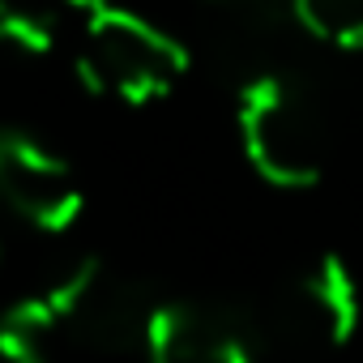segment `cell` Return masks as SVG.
<instances>
[{"label":"cell","instance_id":"8992f818","mask_svg":"<svg viewBox=\"0 0 363 363\" xmlns=\"http://www.w3.org/2000/svg\"><path fill=\"white\" fill-rule=\"evenodd\" d=\"M56 48V13L39 0H0V52L43 60Z\"/></svg>","mask_w":363,"mask_h":363},{"label":"cell","instance_id":"ba28073f","mask_svg":"<svg viewBox=\"0 0 363 363\" xmlns=\"http://www.w3.org/2000/svg\"><path fill=\"white\" fill-rule=\"evenodd\" d=\"M48 346H52V337L39 333L35 325H26L13 308L0 316V363H43Z\"/></svg>","mask_w":363,"mask_h":363},{"label":"cell","instance_id":"3957f363","mask_svg":"<svg viewBox=\"0 0 363 363\" xmlns=\"http://www.w3.org/2000/svg\"><path fill=\"white\" fill-rule=\"evenodd\" d=\"M86 210L73 167L39 137L0 128V218H18L35 231H69Z\"/></svg>","mask_w":363,"mask_h":363},{"label":"cell","instance_id":"6da1fadb","mask_svg":"<svg viewBox=\"0 0 363 363\" xmlns=\"http://www.w3.org/2000/svg\"><path fill=\"white\" fill-rule=\"evenodd\" d=\"M77 73L86 90L103 99H116L124 107H150L189 73V48L150 18L124 5H107L103 13L82 22Z\"/></svg>","mask_w":363,"mask_h":363},{"label":"cell","instance_id":"277c9868","mask_svg":"<svg viewBox=\"0 0 363 363\" xmlns=\"http://www.w3.org/2000/svg\"><path fill=\"white\" fill-rule=\"evenodd\" d=\"M282 320L299 342H312L325 350L346 346L363 320V299L350 265L342 257H320L312 269H303L286 295Z\"/></svg>","mask_w":363,"mask_h":363},{"label":"cell","instance_id":"30bf717a","mask_svg":"<svg viewBox=\"0 0 363 363\" xmlns=\"http://www.w3.org/2000/svg\"><path fill=\"white\" fill-rule=\"evenodd\" d=\"M0 261H5V235H0Z\"/></svg>","mask_w":363,"mask_h":363},{"label":"cell","instance_id":"7a4b0ae2","mask_svg":"<svg viewBox=\"0 0 363 363\" xmlns=\"http://www.w3.org/2000/svg\"><path fill=\"white\" fill-rule=\"evenodd\" d=\"M240 141L274 189H312L325 175L329 137L312 99L282 73H261L240 90Z\"/></svg>","mask_w":363,"mask_h":363},{"label":"cell","instance_id":"52a82bcc","mask_svg":"<svg viewBox=\"0 0 363 363\" xmlns=\"http://www.w3.org/2000/svg\"><path fill=\"white\" fill-rule=\"evenodd\" d=\"M299 26L342 52L363 48V0H291Z\"/></svg>","mask_w":363,"mask_h":363},{"label":"cell","instance_id":"9c48e42d","mask_svg":"<svg viewBox=\"0 0 363 363\" xmlns=\"http://www.w3.org/2000/svg\"><path fill=\"white\" fill-rule=\"evenodd\" d=\"M214 5H252V0H214Z\"/></svg>","mask_w":363,"mask_h":363},{"label":"cell","instance_id":"5b68a950","mask_svg":"<svg viewBox=\"0 0 363 363\" xmlns=\"http://www.w3.org/2000/svg\"><path fill=\"white\" fill-rule=\"evenodd\" d=\"M150 363H257L252 346L193 303H158L145 316Z\"/></svg>","mask_w":363,"mask_h":363}]
</instances>
